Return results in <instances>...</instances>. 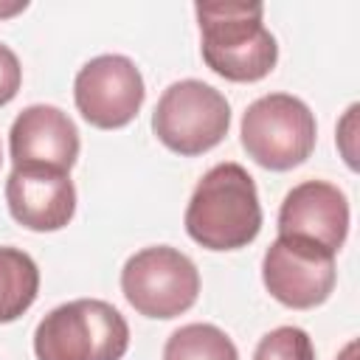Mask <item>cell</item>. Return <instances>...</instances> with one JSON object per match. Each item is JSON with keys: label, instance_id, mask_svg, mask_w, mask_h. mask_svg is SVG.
I'll return each instance as SVG.
<instances>
[{"label": "cell", "instance_id": "cell-1", "mask_svg": "<svg viewBox=\"0 0 360 360\" xmlns=\"http://www.w3.org/2000/svg\"><path fill=\"white\" fill-rule=\"evenodd\" d=\"M186 233L208 250L248 248L262 231V205L245 166L228 160L211 166L186 205Z\"/></svg>", "mask_w": 360, "mask_h": 360}, {"label": "cell", "instance_id": "cell-2", "mask_svg": "<svg viewBox=\"0 0 360 360\" xmlns=\"http://www.w3.org/2000/svg\"><path fill=\"white\" fill-rule=\"evenodd\" d=\"M205 65L228 82H259L278 62L276 37L264 28L262 3H197Z\"/></svg>", "mask_w": 360, "mask_h": 360}, {"label": "cell", "instance_id": "cell-3", "mask_svg": "<svg viewBox=\"0 0 360 360\" xmlns=\"http://www.w3.org/2000/svg\"><path fill=\"white\" fill-rule=\"evenodd\" d=\"M129 349L124 315L98 298H76L51 309L34 329L37 360H121Z\"/></svg>", "mask_w": 360, "mask_h": 360}, {"label": "cell", "instance_id": "cell-4", "mask_svg": "<svg viewBox=\"0 0 360 360\" xmlns=\"http://www.w3.org/2000/svg\"><path fill=\"white\" fill-rule=\"evenodd\" d=\"M242 146L248 158L273 172L304 163L318 138L312 110L290 93H267L242 115Z\"/></svg>", "mask_w": 360, "mask_h": 360}, {"label": "cell", "instance_id": "cell-5", "mask_svg": "<svg viewBox=\"0 0 360 360\" xmlns=\"http://www.w3.org/2000/svg\"><path fill=\"white\" fill-rule=\"evenodd\" d=\"M228 98L200 79H183L169 84L152 112V129L158 141L186 158L214 149L228 135Z\"/></svg>", "mask_w": 360, "mask_h": 360}, {"label": "cell", "instance_id": "cell-6", "mask_svg": "<svg viewBox=\"0 0 360 360\" xmlns=\"http://www.w3.org/2000/svg\"><path fill=\"white\" fill-rule=\"evenodd\" d=\"M121 292L138 315L169 321L194 307L200 295V273L177 248L155 245L127 259L121 270Z\"/></svg>", "mask_w": 360, "mask_h": 360}, {"label": "cell", "instance_id": "cell-7", "mask_svg": "<svg viewBox=\"0 0 360 360\" xmlns=\"http://www.w3.org/2000/svg\"><path fill=\"white\" fill-rule=\"evenodd\" d=\"M262 281L278 304L290 309H312L335 290V253L301 236H278L264 250Z\"/></svg>", "mask_w": 360, "mask_h": 360}, {"label": "cell", "instance_id": "cell-8", "mask_svg": "<svg viewBox=\"0 0 360 360\" xmlns=\"http://www.w3.org/2000/svg\"><path fill=\"white\" fill-rule=\"evenodd\" d=\"M146 98L143 76L129 56L101 53L90 59L73 82V101L82 118L98 129L127 127Z\"/></svg>", "mask_w": 360, "mask_h": 360}, {"label": "cell", "instance_id": "cell-9", "mask_svg": "<svg viewBox=\"0 0 360 360\" xmlns=\"http://www.w3.org/2000/svg\"><path fill=\"white\" fill-rule=\"evenodd\" d=\"M349 233V200L326 180L292 186L278 208V236H301L338 253Z\"/></svg>", "mask_w": 360, "mask_h": 360}, {"label": "cell", "instance_id": "cell-10", "mask_svg": "<svg viewBox=\"0 0 360 360\" xmlns=\"http://www.w3.org/2000/svg\"><path fill=\"white\" fill-rule=\"evenodd\" d=\"M6 205L28 231H59L76 214V188L68 172L14 166L6 180Z\"/></svg>", "mask_w": 360, "mask_h": 360}, {"label": "cell", "instance_id": "cell-11", "mask_svg": "<svg viewBox=\"0 0 360 360\" xmlns=\"http://www.w3.org/2000/svg\"><path fill=\"white\" fill-rule=\"evenodd\" d=\"M14 166H42L70 172L79 158V129L68 112L53 104L25 107L8 132Z\"/></svg>", "mask_w": 360, "mask_h": 360}, {"label": "cell", "instance_id": "cell-12", "mask_svg": "<svg viewBox=\"0 0 360 360\" xmlns=\"http://www.w3.org/2000/svg\"><path fill=\"white\" fill-rule=\"evenodd\" d=\"M39 292V267L20 250L0 245V323L17 321Z\"/></svg>", "mask_w": 360, "mask_h": 360}, {"label": "cell", "instance_id": "cell-13", "mask_svg": "<svg viewBox=\"0 0 360 360\" xmlns=\"http://www.w3.org/2000/svg\"><path fill=\"white\" fill-rule=\"evenodd\" d=\"M163 360H239V352L219 326L186 323L169 335Z\"/></svg>", "mask_w": 360, "mask_h": 360}, {"label": "cell", "instance_id": "cell-14", "mask_svg": "<svg viewBox=\"0 0 360 360\" xmlns=\"http://www.w3.org/2000/svg\"><path fill=\"white\" fill-rule=\"evenodd\" d=\"M253 360H315V349L301 326H276L259 340Z\"/></svg>", "mask_w": 360, "mask_h": 360}, {"label": "cell", "instance_id": "cell-15", "mask_svg": "<svg viewBox=\"0 0 360 360\" xmlns=\"http://www.w3.org/2000/svg\"><path fill=\"white\" fill-rule=\"evenodd\" d=\"M22 84V68H20V59L17 53L0 42V107L8 104L17 90Z\"/></svg>", "mask_w": 360, "mask_h": 360}, {"label": "cell", "instance_id": "cell-16", "mask_svg": "<svg viewBox=\"0 0 360 360\" xmlns=\"http://www.w3.org/2000/svg\"><path fill=\"white\" fill-rule=\"evenodd\" d=\"M357 112L360 104H352L338 121V149L349 169H357Z\"/></svg>", "mask_w": 360, "mask_h": 360}, {"label": "cell", "instance_id": "cell-17", "mask_svg": "<svg viewBox=\"0 0 360 360\" xmlns=\"http://www.w3.org/2000/svg\"><path fill=\"white\" fill-rule=\"evenodd\" d=\"M25 8H28L25 0H17V3H0V17H14V14L25 11Z\"/></svg>", "mask_w": 360, "mask_h": 360}, {"label": "cell", "instance_id": "cell-18", "mask_svg": "<svg viewBox=\"0 0 360 360\" xmlns=\"http://www.w3.org/2000/svg\"><path fill=\"white\" fill-rule=\"evenodd\" d=\"M338 360H357V340H349L343 346V352L338 354Z\"/></svg>", "mask_w": 360, "mask_h": 360}, {"label": "cell", "instance_id": "cell-19", "mask_svg": "<svg viewBox=\"0 0 360 360\" xmlns=\"http://www.w3.org/2000/svg\"><path fill=\"white\" fill-rule=\"evenodd\" d=\"M0 160H3V152H0Z\"/></svg>", "mask_w": 360, "mask_h": 360}]
</instances>
